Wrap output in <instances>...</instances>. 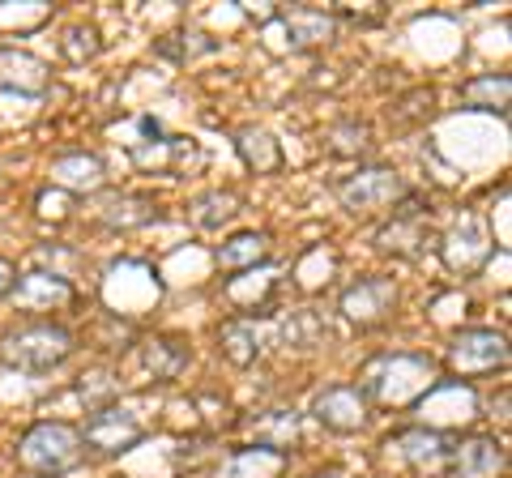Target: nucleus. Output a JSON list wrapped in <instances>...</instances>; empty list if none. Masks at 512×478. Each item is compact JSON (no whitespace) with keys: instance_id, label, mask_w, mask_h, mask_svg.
<instances>
[{"instance_id":"f257e3e1","label":"nucleus","mask_w":512,"mask_h":478,"mask_svg":"<svg viewBox=\"0 0 512 478\" xmlns=\"http://www.w3.org/2000/svg\"><path fill=\"white\" fill-rule=\"evenodd\" d=\"M431 385H436V363L427 355H376L355 389L380 406H419Z\"/></svg>"},{"instance_id":"f03ea898","label":"nucleus","mask_w":512,"mask_h":478,"mask_svg":"<svg viewBox=\"0 0 512 478\" xmlns=\"http://www.w3.org/2000/svg\"><path fill=\"white\" fill-rule=\"evenodd\" d=\"M77 350V338L69 325L56 321H30L22 329H9L0 338V363L18 372H52Z\"/></svg>"},{"instance_id":"7ed1b4c3","label":"nucleus","mask_w":512,"mask_h":478,"mask_svg":"<svg viewBox=\"0 0 512 478\" xmlns=\"http://www.w3.org/2000/svg\"><path fill=\"white\" fill-rule=\"evenodd\" d=\"M82 432L73 423H35L18 440V466L35 478H56L82 466Z\"/></svg>"},{"instance_id":"20e7f679","label":"nucleus","mask_w":512,"mask_h":478,"mask_svg":"<svg viewBox=\"0 0 512 478\" xmlns=\"http://www.w3.org/2000/svg\"><path fill=\"white\" fill-rule=\"evenodd\" d=\"M333 197L350 214H380V210H393L402 197H410V184L393 167H359L355 175H342L333 184Z\"/></svg>"},{"instance_id":"39448f33","label":"nucleus","mask_w":512,"mask_h":478,"mask_svg":"<svg viewBox=\"0 0 512 478\" xmlns=\"http://www.w3.org/2000/svg\"><path fill=\"white\" fill-rule=\"evenodd\" d=\"M491 252H495V244H491V227H487V218L483 214H474V210H461L457 214V222L444 231V239H440V257H444V265L453 269V274H478L487 261H491Z\"/></svg>"},{"instance_id":"423d86ee","label":"nucleus","mask_w":512,"mask_h":478,"mask_svg":"<svg viewBox=\"0 0 512 478\" xmlns=\"http://www.w3.org/2000/svg\"><path fill=\"white\" fill-rule=\"evenodd\" d=\"M448 368L457 376H487L508 368V338L500 329H461L448 342Z\"/></svg>"},{"instance_id":"0eeeda50","label":"nucleus","mask_w":512,"mask_h":478,"mask_svg":"<svg viewBox=\"0 0 512 478\" xmlns=\"http://www.w3.org/2000/svg\"><path fill=\"white\" fill-rule=\"evenodd\" d=\"M141 436H146V427H141L137 414L120 402H107L99 410H90V419L82 427V449L116 457L124 449H133V444H141Z\"/></svg>"},{"instance_id":"6e6552de","label":"nucleus","mask_w":512,"mask_h":478,"mask_svg":"<svg viewBox=\"0 0 512 478\" xmlns=\"http://www.w3.org/2000/svg\"><path fill=\"white\" fill-rule=\"evenodd\" d=\"M338 308H342V316L350 325L376 329V325L389 321L393 308H397V282L384 278V274H367V278L346 286L342 299H338Z\"/></svg>"},{"instance_id":"1a4fd4ad","label":"nucleus","mask_w":512,"mask_h":478,"mask_svg":"<svg viewBox=\"0 0 512 478\" xmlns=\"http://www.w3.org/2000/svg\"><path fill=\"white\" fill-rule=\"evenodd\" d=\"M376 244L384 252H397V257H419L431 244V205L414 201V197H402L393 210V222L380 227Z\"/></svg>"},{"instance_id":"9d476101","label":"nucleus","mask_w":512,"mask_h":478,"mask_svg":"<svg viewBox=\"0 0 512 478\" xmlns=\"http://www.w3.org/2000/svg\"><path fill=\"white\" fill-rule=\"evenodd\" d=\"M508 466V453L495 436H466L448 444V478H500Z\"/></svg>"},{"instance_id":"9b49d317","label":"nucleus","mask_w":512,"mask_h":478,"mask_svg":"<svg viewBox=\"0 0 512 478\" xmlns=\"http://www.w3.org/2000/svg\"><path fill=\"white\" fill-rule=\"evenodd\" d=\"M312 414H316L320 427H329V432H338V436L363 432L367 427V397L355 385H329V389L316 393Z\"/></svg>"},{"instance_id":"f8f14e48","label":"nucleus","mask_w":512,"mask_h":478,"mask_svg":"<svg viewBox=\"0 0 512 478\" xmlns=\"http://www.w3.org/2000/svg\"><path fill=\"white\" fill-rule=\"evenodd\" d=\"M384 449L419 474H444V466H448V440L436 432V427H406V432L389 436Z\"/></svg>"},{"instance_id":"ddd939ff","label":"nucleus","mask_w":512,"mask_h":478,"mask_svg":"<svg viewBox=\"0 0 512 478\" xmlns=\"http://www.w3.org/2000/svg\"><path fill=\"white\" fill-rule=\"evenodd\" d=\"M192 350L184 338H175V333H154V338H141L137 342V368L146 380L154 385H167V380H180L184 368H188Z\"/></svg>"},{"instance_id":"4468645a","label":"nucleus","mask_w":512,"mask_h":478,"mask_svg":"<svg viewBox=\"0 0 512 478\" xmlns=\"http://www.w3.org/2000/svg\"><path fill=\"white\" fill-rule=\"evenodd\" d=\"M9 299L22 312H60L73 304V282L64 274H47V269H35V274H18Z\"/></svg>"},{"instance_id":"2eb2a0df","label":"nucleus","mask_w":512,"mask_h":478,"mask_svg":"<svg viewBox=\"0 0 512 478\" xmlns=\"http://www.w3.org/2000/svg\"><path fill=\"white\" fill-rule=\"evenodd\" d=\"M52 184L60 193H99L107 184V167L99 154L90 150H69V154H56L52 158Z\"/></svg>"},{"instance_id":"dca6fc26","label":"nucleus","mask_w":512,"mask_h":478,"mask_svg":"<svg viewBox=\"0 0 512 478\" xmlns=\"http://www.w3.org/2000/svg\"><path fill=\"white\" fill-rule=\"evenodd\" d=\"M47 86H52V69L39 56L22 52V47H0V90L47 94Z\"/></svg>"},{"instance_id":"f3484780","label":"nucleus","mask_w":512,"mask_h":478,"mask_svg":"<svg viewBox=\"0 0 512 478\" xmlns=\"http://www.w3.org/2000/svg\"><path fill=\"white\" fill-rule=\"evenodd\" d=\"M278 22H282L286 47H295V52L320 47L338 35V22H333V13H325V9H291V13H282Z\"/></svg>"},{"instance_id":"a211bd4d","label":"nucleus","mask_w":512,"mask_h":478,"mask_svg":"<svg viewBox=\"0 0 512 478\" xmlns=\"http://www.w3.org/2000/svg\"><path fill=\"white\" fill-rule=\"evenodd\" d=\"M274 286H278V269H274V265H252V269H244L239 278L222 282V295H227L231 308L252 312L256 304H265V299L274 295Z\"/></svg>"},{"instance_id":"6ab92c4d","label":"nucleus","mask_w":512,"mask_h":478,"mask_svg":"<svg viewBox=\"0 0 512 478\" xmlns=\"http://www.w3.org/2000/svg\"><path fill=\"white\" fill-rule=\"evenodd\" d=\"M286 470V453L282 449H265V444H252V449H239L218 466L214 478H278Z\"/></svg>"},{"instance_id":"aec40b11","label":"nucleus","mask_w":512,"mask_h":478,"mask_svg":"<svg viewBox=\"0 0 512 478\" xmlns=\"http://www.w3.org/2000/svg\"><path fill=\"white\" fill-rule=\"evenodd\" d=\"M218 350L235 363V368H252L265 350L261 346V325H256L252 316H235V321H227L218 329Z\"/></svg>"},{"instance_id":"412c9836","label":"nucleus","mask_w":512,"mask_h":478,"mask_svg":"<svg viewBox=\"0 0 512 478\" xmlns=\"http://www.w3.org/2000/svg\"><path fill=\"white\" fill-rule=\"evenodd\" d=\"M218 265L222 269H252V265H265V257H269V235L265 231H239V235H231L227 244H218Z\"/></svg>"},{"instance_id":"4be33fe9","label":"nucleus","mask_w":512,"mask_h":478,"mask_svg":"<svg viewBox=\"0 0 512 478\" xmlns=\"http://www.w3.org/2000/svg\"><path fill=\"white\" fill-rule=\"evenodd\" d=\"M99 218L107 222V227H120V231L146 227V222H154V201L150 197H137V193H111L99 205Z\"/></svg>"},{"instance_id":"5701e85b","label":"nucleus","mask_w":512,"mask_h":478,"mask_svg":"<svg viewBox=\"0 0 512 478\" xmlns=\"http://www.w3.org/2000/svg\"><path fill=\"white\" fill-rule=\"evenodd\" d=\"M508 73H483V77H470L466 86H461V103L466 107H478V111H508Z\"/></svg>"},{"instance_id":"b1692460","label":"nucleus","mask_w":512,"mask_h":478,"mask_svg":"<svg viewBox=\"0 0 512 478\" xmlns=\"http://www.w3.org/2000/svg\"><path fill=\"white\" fill-rule=\"evenodd\" d=\"M235 146L244 154V163L256 171V175H269L282 167V146L265 129H239L235 133Z\"/></svg>"},{"instance_id":"393cba45","label":"nucleus","mask_w":512,"mask_h":478,"mask_svg":"<svg viewBox=\"0 0 512 478\" xmlns=\"http://www.w3.org/2000/svg\"><path fill=\"white\" fill-rule=\"evenodd\" d=\"M252 436L256 444H265V449H282L299 436V410H261L252 419Z\"/></svg>"},{"instance_id":"a878e982","label":"nucleus","mask_w":512,"mask_h":478,"mask_svg":"<svg viewBox=\"0 0 512 478\" xmlns=\"http://www.w3.org/2000/svg\"><path fill=\"white\" fill-rule=\"evenodd\" d=\"M235 214H239V197L235 193H222V188H214V193H205V197L192 201V222H197L201 231L227 227Z\"/></svg>"},{"instance_id":"bb28decb","label":"nucleus","mask_w":512,"mask_h":478,"mask_svg":"<svg viewBox=\"0 0 512 478\" xmlns=\"http://www.w3.org/2000/svg\"><path fill=\"white\" fill-rule=\"evenodd\" d=\"M60 52L69 56L73 65H86V60H94L103 52L99 30H94V26H69V30H64V39H60Z\"/></svg>"},{"instance_id":"cd10ccee","label":"nucleus","mask_w":512,"mask_h":478,"mask_svg":"<svg viewBox=\"0 0 512 478\" xmlns=\"http://www.w3.org/2000/svg\"><path fill=\"white\" fill-rule=\"evenodd\" d=\"M282 338H286V342H295V346H320V342L329 338V325L320 321L316 312H295L291 321L282 325Z\"/></svg>"},{"instance_id":"c85d7f7f","label":"nucleus","mask_w":512,"mask_h":478,"mask_svg":"<svg viewBox=\"0 0 512 478\" xmlns=\"http://www.w3.org/2000/svg\"><path fill=\"white\" fill-rule=\"evenodd\" d=\"M329 141H333V154H342V158H355V154H363L367 146H372V129H367L363 120H346V124H338V129L329 133Z\"/></svg>"},{"instance_id":"c756f323","label":"nucleus","mask_w":512,"mask_h":478,"mask_svg":"<svg viewBox=\"0 0 512 478\" xmlns=\"http://www.w3.org/2000/svg\"><path fill=\"white\" fill-rule=\"evenodd\" d=\"M35 205H39V214L43 218H69V205H73V197L69 193H60V188H43V193L35 197Z\"/></svg>"},{"instance_id":"7c9ffc66","label":"nucleus","mask_w":512,"mask_h":478,"mask_svg":"<svg viewBox=\"0 0 512 478\" xmlns=\"http://www.w3.org/2000/svg\"><path fill=\"white\" fill-rule=\"evenodd\" d=\"M13 282H18V269H13V261L0 257V295H9Z\"/></svg>"},{"instance_id":"2f4dec72","label":"nucleus","mask_w":512,"mask_h":478,"mask_svg":"<svg viewBox=\"0 0 512 478\" xmlns=\"http://www.w3.org/2000/svg\"><path fill=\"white\" fill-rule=\"evenodd\" d=\"M308 478H346V470H342V466H325V470H316V474H308Z\"/></svg>"}]
</instances>
